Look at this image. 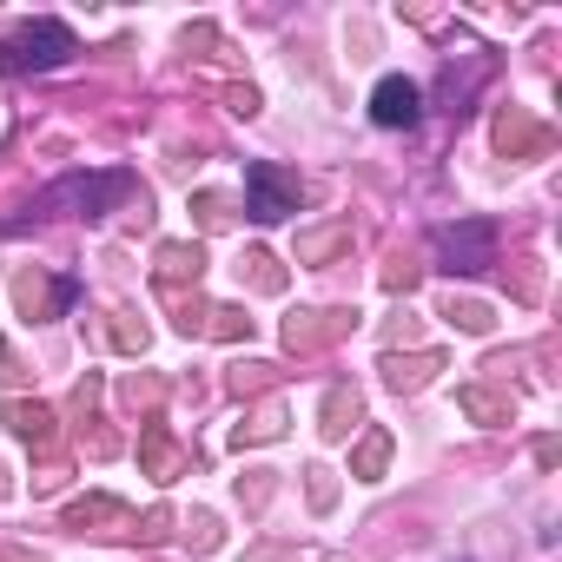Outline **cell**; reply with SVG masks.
<instances>
[{
	"mask_svg": "<svg viewBox=\"0 0 562 562\" xmlns=\"http://www.w3.org/2000/svg\"><path fill=\"white\" fill-rule=\"evenodd\" d=\"M126 199H139V205H146V186H139L133 172H67V179H54V186L34 199V212L106 218V212H113V205H126Z\"/></svg>",
	"mask_w": 562,
	"mask_h": 562,
	"instance_id": "1",
	"label": "cell"
},
{
	"mask_svg": "<svg viewBox=\"0 0 562 562\" xmlns=\"http://www.w3.org/2000/svg\"><path fill=\"white\" fill-rule=\"evenodd\" d=\"M80 54L67 21H21L14 34H0V74H54Z\"/></svg>",
	"mask_w": 562,
	"mask_h": 562,
	"instance_id": "2",
	"label": "cell"
},
{
	"mask_svg": "<svg viewBox=\"0 0 562 562\" xmlns=\"http://www.w3.org/2000/svg\"><path fill=\"white\" fill-rule=\"evenodd\" d=\"M299 199H305L299 172H285L278 159H258V166H245V212H251L258 225H271V218L299 212Z\"/></svg>",
	"mask_w": 562,
	"mask_h": 562,
	"instance_id": "3",
	"label": "cell"
},
{
	"mask_svg": "<svg viewBox=\"0 0 562 562\" xmlns=\"http://www.w3.org/2000/svg\"><path fill=\"white\" fill-rule=\"evenodd\" d=\"M437 258H443V271H483V265H496V225L490 218H463V225H443L437 232Z\"/></svg>",
	"mask_w": 562,
	"mask_h": 562,
	"instance_id": "4",
	"label": "cell"
},
{
	"mask_svg": "<svg viewBox=\"0 0 562 562\" xmlns=\"http://www.w3.org/2000/svg\"><path fill=\"white\" fill-rule=\"evenodd\" d=\"M490 139H496V153H503V159H549V153H555V133H549V126H536L522 106H503V113H496V126H490Z\"/></svg>",
	"mask_w": 562,
	"mask_h": 562,
	"instance_id": "5",
	"label": "cell"
},
{
	"mask_svg": "<svg viewBox=\"0 0 562 562\" xmlns=\"http://www.w3.org/2000/svg\"><path fill=\"white\" fill-rule=\"evenodd\" d=\"M74 299H80L74 278H41V271H21V278H14L21 318H60V312H74Z\"/></svg>",
	"mask_w": 562,
	"mask_h": 562,
	"instance_id": "6",
	"label": "cell"
},
{
	"mask_svg": "<svg viewBox=\"0 0 562 562\" xmlns=\"http://www.w3.org/2000/svg\"><path fill=\"white\" fill-rule=\"evenodd\" d=\"M351 325H358V312H292V318H285V351L312 358V351L338 345Z\"/></svg>",
	"mask_w": 562,
	"mask_h": 562,
	"instance_id": "7",
	"label": "cell"
},
{
	"mask_svg": "<svg viewBox=\"0 0 562 562\" xmlns=\"http://www.w3.org/2000/svg\"><path fill=\"white\" fill-rule=\"evenodd\" d=\"M417 113H424V87L417 80H404V74H391V80H378L371 87V120L378 126H417Z\"/></svg>",
	"mask_w": 562,
	"mask_h": 562,
	"instance_id": "8",
	"label": "cell"
},
{
	"mask_svg": "<svg viewBox=\"0 0 562 562\" xmlns=\"http://www.w3.org/2000/svg\"><path fill=\"white\" fill-rule=\"evenodd\" d=\"M60 522H67L74 536H87V529H93V536H133V522H139V516H133L120 496H87V503H67V516H60Z\"/></svg>",
	"mask_w": 562,
	"mask_h": 562,
	"instance_id": "9",
	"label": "cell"
},
{
	"mask_svg": "<svg viewBox=\"0 0 562 562\" xmlns=\"http://www.w3.org/2000/svg\"><path fill=\"white\" fill-rule=\"evenodd\" d=\"M0 417H8V430L21 437V443H34L41 457H54L60 450V417H54V404H0Z\"/></svg>",
	"mask_w": 562,
	"mask_h": 562,
	"instance_id": "10",
	"label": "cell"
},
{
	"mask_svg": "<svg viewBox=\"0 0 562 562\" xmlns=\"http://www.w3.org/2000/svg\"><path fill=\"white\" fill-rule=\"evenodd\" d=\"M378 371H384V384H391V391H424V384L443 371V351H417V358L384 351V364H378Z\"/></svg>",
	"mask_w": 562,
	"mask_h": 562,
	"instance_id": "11",
	"label": "cell"
},
{
	"mask_svg": "<svg viewBox=\"0 0 562 562\" xmlns=\"http://www.w3.org/2000/svg\"><path fill=\"white\" fill-rule=\"evenodd\" d=\"M199 271H205V245H159V265H153V278H159V285H186V278H192V285H199Z\"/></svg>",
	"mask_w": 562,
	"mask_h": 562,
	"instance_id": "12",
	"label": "cell"
},
{
	"mask_svg": "<svg viewBox=\"0 0 562 562\" xmlns=\"http://www.w3.org/2000/svg\"><path fill=\"white\" fill-rule=\"evenodd\" d=\"M318 417H325V437H331V443H345V437L358 430V417H364V397H358L351 384H331V391H325V411H318Z\"/></svg>",
	"mask_w": 562,
	"mask_h": 562,
	"instance_id": "13",
	"label": "cell"
},
{
	"mask_svg": "<svg viewBox=\"0 0 562 562\" xmlns=\"http://www.w3.org/2000/svg\"><path fill=\"white\" fill-rule=\"evenodd\" d=\"M278 437H285V404H258L245 424H232V450H251V443H278Z\"/></svg>",
	"mask_w": 562,
	"mask_h": 562,
	"instance_id": "14",
	"label": "cell"
},
{
	"mask_svg": "<svg viewBox=\"0 0 562 562\" xmlns=\"http://www.w3.org/2000/svg\"><path fill=\"white\" fill-rule=\"evenodd\" d=\"M345 245H351V218L312 225V232H299V265H325V258H338Z\"/></svg>",
	"mask_w": 562,
	"mask_h": 562,
	"instance_id": "15",
	"label": "cell"
},
{
	"mask_svg": "<svg viewBox=\"0 0 562 562\" xmlns=\"http://www.w3.org/2000/svg\"><path fill=\"white\" fill-rule=\"evenodd\" d=\"M139 457H146V476H159V483H172V476H179V463H186V457H179V443L166 437V424H146V430H139Z\"/></svg>",
	"mask_w": 562,
	"mask_h": 562,
	"instance_id": "16",
	"label": "cell"
},
{
	"mask_svg": "<svg viewBox=\"0 0 562 562\" xmlns=\"http://www.w3.org/2000/svg\"><path fill=\"white\" fill-rule=\"evenodd\" d=\"M457 404H463V411H470L476 424H490V430H496V424H516V397H503V391L463 384V391H457Z\"/></svg>",
	"mask_w": 562,
	"mask_h": 562,
	"instance_id": "17",
	"label": "cell"
},
{
	"mask_svg": "<svg viewBox=\"0 0 562 562\" xmlns=\"http://www.w3.org/2000/svg\"><path fill=\"white\" fill-rule=\"evenodd\" d=\"M384 463H391V430H364V443L351 450V476L358 483H378Z\"/></svg>",
	"mask_w": 562,
	"mask_h": 562,
	"instance_id": "18",
	"label": "cell"
},
{
	"mask_svg": "<svg viewBox=\"0 0 562 562\" xmlns=\"http://www.w3.org/2000/svg\"><path fill=\"white\" fill-rule=\"evenodd\" d=\"M443 318H450V325H457V331H470V338H483V331H490V325H496V312H490V305H483V299H457V292H450V299H443Z\"/></svg>",
	"mask_w": 562,
	"mask_h": 562,
	"instance_id": "19",
	"label": "cell"
},
{
	"mask_svg": "<svg viewBox=\"0 0 562 562\" xmlns=\"http://www.w3.org/2000/svg\"><path fill=\"white\" fill-rule=\"evenodd\" d=\"M205 338H218V345H238V338H251V318H245L238 305H212V312H205Z\"/></svg>",
	"mask_w": 562,
	"mask_h": 562,
	"instance_id": "20",
	"label": "cell"
},
{
	"mask_svg": "<svg viewBox=\"0 0 562 562\" xmlns=\"http://www.w3.org/2000/svg\"><path fill=\"white\" fill-rule=\"evenodd\" d=\"M238 271L251 278L258 292H285V271H278V258H271V251H245V258H238Z\"/></svg>",
	"mask_w": 562,
	"mask_h": 562,
	"instance_id": "21",
	"label": "cell"
},
{
	"mask_svg": "<svg viewBox=\"0 0 562 562\" xmlns=\"http://www.w3.org/2000/svg\"><path fill=\"white\" fill-rule=\"evenodd\" d=\"M113 351H146V325H139L133 312L113 318Z\"/></svg>",
	"mask_w": 562,
	"mask_h": 562,
	"instance_id": "22",
	"label": "cell"
},
{
	"mask_svg": "<svg viewBox=\"0 0 562 562\" xmlns=\"http://www.w3.org/2000/svg\"><path fill=\"white\" fill-rule=\"evenodd\" d=\"M271 378H278V364H238V371H232V391L251 397V391H265Z\"/></svg>",
	"mask_w": 562,
	"mask_h": 562,
	"instance_id": "23",
	"label": "cell"
},
{
	"mask_svg": "<svg viewBox=\"0 0 562 562\" xmlns=\"http://www.w3.org/2000/svg\"><path fill=\"white\" fill-rule=\"evenodd\" d=\"M186 542H192L199 555H212V549H218V516H205V509H199V516L186 522Z\"/></svg>",
	"mask_w": 562,
	"mask_h": 562,
	"instance_id": "24",
	"label": "cell"
},
{
	"mask_svg": "<svg viewBox=\"0 0 562 562\" xmlns=\"http://www.w3.org/2000/svg\"><path fill=\"white\" fill-rule=\"evenodd\" d=\"M192 212H199V225H212V232H218V225L232 218V205H225L218 192H199V199H192Z\"/></svg>",
	"mask_w": 562,
	"mask_h": 562,
	"instance_id": "25",
	"label": "cell"
},
{
	"mask_svg": "<svg viewBox=\"0 0 562 562\" xmlns=\"http://www.w3.org/2000/svg\"><path fill=\"white\" fill-rule=\"evenodd\" d=\"M265 496H271V470H251V483H238V503L258 516V509H265Z\"/></svg>",
	"mask_w": 562,
	"mask_h": 562,
	"instance_id": "26",
	"label": "cell"
},
{
	"mask_svg": "<svg viewBox=\"0 0 562 562\" xmlns=\"http://www.w3.org/2000/svg\"><path fill=\"white\" fill-rule=\"evenodd\" d=\"M166 529H172V509H166V503H159V509H146V516L133 522V536H139V542H159Z\"/></svg>",
	"mask_w": 562,
	"mask_h": 562,
	"instance_id": "27",
	"label": "cell"
},
{
	"mask_svg": "<svg viewBox=\"0 0 562 562\" xmlns=\"http://www.w3.org/2000/svg\"><path fill=\"white\" fill-rule=\"evenodd\" d=\"M411 285H417V265L411 258H391L384 265V292H411Z\"/></svg>",
	"mask_w": 562,
	"mask_h": 562,
	"instance_id": "28",
	"label": "cell"
},
{
	"mask_svg": "<svg viewBox=\"0 0 562 562\" xmlns=\"http://www.w3.org/2000/svg\"><path fill=\"white\" fill-rule=\"evenodd\" d=\"M225 106H232L238 120H251V113H258V87H225Z\"/></svg>",
	"mask_w": 562,
	"mask_h": 562,
	"instance_id": "29",
	"label": "cell"
},
{
	"mask_svg": "<svg viewBox=\"0 0 562 562\" xmlns=\"http://www.w3.org/2000/svg\"><path fill=\"white\" fill-rule=\"evenodd\" d=\"M338 503V483H331V470H312V509H331Z\"/></svg>",
	"mask_w": 562,
	"mask_h": 562,
	"instance_id": "30",
	"label": "cell"
},
{
	"mask_svg": "<svg viewBox=\"0 0 562 562\" xmlns=\"http://www.w3.org/2000/svg\"><path fill=\"white\" fill-rule=\"evenodd\" d=\"M245 562H299V549L292 542H271V549H251Z\"/></svg>",
	"mask_w": 562,
	"mask_h": 562,
	"instance_id": "31",
	"label": "cell"
},
{
	"mask_svg": "<svg viewBox=\"0 0 562 562\" xmlns=\"http://www.w3.org/2000/svg\"><path fill=\"white\" fill-rule=\"evenodd\" d=\"M126 397H133V404H159V378H133Z\"/></svg>",
	"mask_w": 562,
	"mask_h": 562,
	"instance_id": "32",
	"label": "cell"
},
{
	"mask_svg": "<svg viewBox=\"0 0 562 562\" xmlns=\"http://www.w3.org/2000/svg\"><path fill=\"white\" fill-rule=\"evenodd\" d=\"M0 562H47V555H34V549H21V542H14L8 555H0Z\"/></svg>",
	"mask_w": 562,
	"mask_h": 562,
	"instance_id": "33",
	"label": "cell"
},
{
	"mask_svg": "<svg viewBox=\"0 0 562 562\" xmlns=\"http://www.w3.org/2000/svg\"><path fill=\"white\" fill-rule=\"evenodd\" d=\"M0 490H8V476H0Z\"/></svg>",
	"mask_w": 562,
	"mask_h": 562,
	"instance_id": "34",
	"label": "cell"
}]
</instances>
